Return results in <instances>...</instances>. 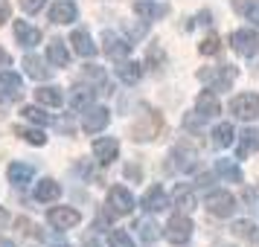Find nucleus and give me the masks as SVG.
Here are the masks:
<instances>
[{"label": "nucleus", "instance_id": "obj_29", "mask_svg": "<svg viewBox=\"0 0 259 247\" xmlns=\"http://www.w3.org/2000/svg\"><path fill=\"white\" fill-rule=\"evenodd\" d=\"M35 99L41 102V105H47V108H61V102H64V96H61L59 87H38Z\"/></svg>", "mask_w": 259, "mask_h": 247}, {"label": "nucleus", "instance_id": "obj_13", "mask_svg": "<svg viewBox=\"0 0 259 247\" xmlns=\"http://www.w3.org/2000/svg\"><path fill=\"white\" fill-rule=\"evenodd\" d=\"M166 189L160 186V183H154V186H149V192L143 195V210L146 212H163L166 210Z\"/></svg>", "mask_w": 259, "mask_h": 247}, {"label": "nucleus", "instance_id": "obj_34", "mask_svg": "<svg viewBox=\"0 0 259 247\" xmlns=\"http://www.w3.org/2000/svg\"><path fill=\"white\" fill-rule=\"evenodd\" d=\"M21 114H24V119L35 122V125H47V122H50V114H44V111H41V108H35V105L21 108Z\"/></svg>", "mask_w": 259, "mask_h": 247}, {"label": "nucleus", "instance_id": "obj_37", "mask_svg": "<svg viewBox=\"0 0 259 247\" xmlns=\"http://www.w3.org/2000/svg\"><path fill=\"white\" fill-rule=\"evenodd\" d=\"M163 50L157 47V44H152V47H149V53H146V67H152V70H157V67H160V64H163Z\"/></svg>", "mask_w": 259, "mask_h": 247}, {"label": "nucleus", "instance_id": "obj_9", "mask_svg": "<svg viewBox=\"0 0 259 247\" xmlns=\"http://www.w3.org/2000/svg\"><path fill=\"white\" fill-rule=\"evenodd\" d=\"M230 47L239 56H253L259 50V35L253 29H236L233 35H230Z\"/></svg>", "mask_w": 259, "mask_h": 247}, {"label": "nucleus", "instance_id": "obj_25", "mask_svg": "<svg viewBox=\"0 0 259 247\" xmlns=\"http://www.w3.org/2000/svg\"><path fill=\"white\" fill-rule=\"evenodd\" d=\"M134 12L143 15L146 21H157L169 12V6H157V3H149V0H134Z\"/></svg>", "mask_w": 259, "mask_h": 247}, {"label": "nucleus", "instance_id": "obj_1", "mask_svg": "<svg viewBox=\"0 0 259 247\" xmlns=\"http://www.w3.org/2000/svg\"><path fill=\"white\" fill-rule=\"evenodd\" d=\"M166 128V119L160 111H154V108H143V114L137 117V122L131 125V140L137 142H152L157 140Z\"/></svg>", "mask_w": 259, "mask_h": 247}, {"label": "nucleus", "instance_id": "obj_15", "mask_svg": "<svg viewBox=\"0 0 259 247\" xmlns=\"http://www.w3.org/2000/svg\"><path fill=\"white\" fill-rule=\"evenodd\" d=\"M259 152V131L256 128H245L239 134V149H236V160H245L247 154Z\"/></svg>", "mask_w": 259, "mask_h": 247}, {"label": "nucleus", "instance_id": "obj_38", "mask_svg": "<svg viewBox=\"0 0 259 247\" xmlns=\"http://www.w3.org/2000/svg\"><path fill=\"white\" fill-rule=\"evenodd\" d=\"M108 244L111 247H134L125 230H111V233H108Z\"/></svg>", "mask_w": 259, "mask_h": 247}, {"label": "nucleus", "instance_id": "obj_19", "mask_svg": "<svg viewBox=\"0 0 259 247\" xmlns=\"http://www.w3.org/2000/svg\"><path fill=\"white\" fill-rule=\"evenodd\" d=\"M70 44H73V53H79L82 59H91L96 53V44L91 41V35L84 29H73L70 32Z\"/></svg>", "mask_w": 259, "mask_h": 247}, {"label": "nucleus", "instance_id": "obj_12", "mask_svg": "<svg viewBox=\"0 0 259 247\" xmlns=\"http://www.w3.org/2000/svg\"><path fill=\"white\" fill-rule=\"evenodd\" d=\"M76 15H79V9H76V3H70V0H59V3L50 6V21L53 24H73Z\"/></svg>", "mask_w": 259, "mask_h": 247}, {"label": "nucleus", "instance_id": "obj_39", "mask_svg": "<svg viewBox=\"0 0 259 247\" xmlns=\"http://www.w3.org/2000/svg\"><path fill=\"white\" fill-rule=\"evenodd\" d=\"M18 3H21V9H24L26 15H35V12L44 9V3H47V0H18Z\"/></svg>", "mask_w": 259, "mask_h": 247}, {"label": "nucleus", "instance_id": "obj_22", "mask_svg": "<svg viewBox=\"0 0 259 247\" xmlns=\"http://www.w3.org/2000/svg\"><path fill=\"white\" fill-rule=\"evenodd\" d=\"M47 59L53 67H67V61H70V53H67V47H64V41L61 38H53L47 44Z\"/></svg>", "mask_w": 259, "mask_h": 247}, {"label": "nucleus", "instance_id": "obj_36", "mask_svg": "<svg viewBox=\"0 0 259 247\" xmlns=\"http://www.w3.org/2000/svg\"><path fill=\"white\" fill-rule=\"evenodd\" d=\"M219 50H222V41H219V35L212 32V35H207V38H204V41H201L198 53H201V56H215Z\"/></svg>", "mask_w": 259, "mask_h": 247}, {"label": "nucleus", "instance_id": "obj_6", "mask_svg": "<svg viewBox=\"0 0 259 247\" xmlns=\"http://www.w3.org/2000/svg\"><path fill=\"white\" fill-rule=\"evenodd\" d=\"M102 50H105L108 59L119 64V61H125V56L131 53V44H128V41H122L117 32H111V29H108V32H102Z\"/></svg>", "mask_w": 259, "mask_h": 247}, {"label": "nucleus", "instance_id": "obj_11", "mask_svg": "<svg viewBox=\"0 0 259 247\" xmlns=\"http://www.w3.org/2000/svg\"><path fill=\"white\" fill-rule=\"evenodd\" d=\"M117 154H119V140H114V137H96L94 140V157L102 166H111L117 160Z\"/></svg>", "mask_w": 259, "mask_h": 247}, {"label": "nucleus", "instance_id": "obj_4", "mask_svg": "<svg viewBox=\"0 0 259 247\" xmlns=\"http://www.w3.org/2000/svg\"><path fill=\"white\" fill-rule=\"evenodd\" d=\"M108 122H111V111L105 105H96V108H88L84 111L82 128H84V134H99V131L108 128Z\"/></svg>", "mask_w": 259, "mask_h": 247}, {"label": "nucleus", "instance_id": "obj_8", "mask_svg": "<svg viewBox=\"0 0 259 247\" xmlns=\"http://www.w3.org/2000/svg\"><path fill=\"white\" fill-rule=\"evenodd\" d=\"M47 221L56 230H73L76 224L82 221V215H79V210H73V207H53L47 212Z\"/></svg>", "mask_w": 259, "mask_h": 247}, {"label": "nucleus", "instance_id": "obj_47", "mask_svg": "<svg viewBox=\"0 0 259 247\" xmlns=\"http://www.w3.org/2000/svg\"><path fill=\"white\" fill-rule=\"evenodd\" d=\"M219 247H224V244H219Z\"/></svg>", "mask_w": 259, "mask_h": 247}, {"label": "nucleus", "instance_id": "obj_21", "mask_svg": "<svg viewBox=\"0 0 259 247\" xmlns=\"http://www.w3.org/2000/svg\"><path fill=\"white\" fill-rule=\"evenodd\" d=\"M230 233H233L236 238L247 241L250 247H259V227L253 221H236L233 227H230Z\"/></svg>", "mask_w": 259, "mask_h": 247}, {"label": "nucleus", "instance_id": "obj_14", "mask_svg": "<svg viewBox=\"0 0 259 247\" xmlns=\"http://www.w3.org/2000/svg\"><path fill=\"white\" fill-rule=\"evenodd\" d=\"M222 111V102H219V96L212 93V90H204V93H198V99H195V114L198 117H215Z\"/></svg>", "mask_w": 259, "mask_h": 247}, {"label": "nucleus", "instance_id": "obj_28", "mask_svg": "<svg viewBox=\"0 0 259 247\" xmlns=\"http://www.w3.org/2000/svg\"><path fill=\"white\" fill-rule=\"evenodd\" d=\"M233 12L245 15L250 24L259 26V0H233Z\"/></svg>", "mask_w": 259, "mask_h": 247}, {"label": "nucleus", "instance_id": "obj_18", "mask_svg": "<svg viewBox=\"0 0 259 247\" xmlns=\"http://www.w3.org/2000/svg\"><path fill=\"white\" fill-rule=\"evenodd\" d=\"M169 204H172L178 212H192V207H195V195H192V189H189L187 183H181V186H175Z\"/></svg>", "mask_w": 259, "mask_h": 247}, {"label": "nucleus", "instance_id": "obj_24", "mask_svg": "<svg viewBox=\"0 0 259 247\" xmlns=\"http://www.w3.org/2000/svg\"><path fill=\"white\" fill-rule=\"evenodd\" d=\"M9 183H15V186H26L29 180H32V175H35V169L26 163H9Z\"/></svg>", "mask_w": 259, "mask_h": 247}, {"label": "nucleus", "instance_id": "obj_5", "mask_svg": "<svg viewBox=\"0 0 259 247\" xmlns=\"http://www.w3.org/2000/svg\"><path fill=\"white\" fill-rule=\"evenodd\" d=\"M207 210H210V215H215V218H230L236 212V198L230 192H210Z\"/></svg>", "mask_w": 259, "mask_h": 247}, {"label": "nucleus", "instance_id": "obj_23", "mask_svg": "<svg viewBox=\"0 0 259 247\" xmlns=\"http://www.w3.org/2000/svg\"><path fill=\"white\" fill-rule=\"evenodd\" d=\"M117 76H119V82L137 84V82H140V76H143V64H140V61H119Z\"/></svg>", "mask_w": 259, "mask_h": 247}, {"label": "nucleus", "instance_id": "obj_16", "mask_svg": "<svg viewBox=\"0 0 259 247\" xmlns=\"http://www.w3.org/2000/svg\"><path fill=\"white\" fill-rule=\"evenodd\" d=\"M172 160H178V169H181V172H192L195 163H198V152L189 149L187 142H178L175 152H172Z\"/></svg>", "mask_w": 259, "mask_h": 247}, {"label": "nucleus", "instance_id": "obj_27", "mask_svg": "<svg viewBox=\"0 0 259 247\" xmlns=\"http://www.w3.org/2000/svg\"><path fill=\"white\" fill-rule=\"evenodd\" d=\"M24 70L29 79H38V82H44L50 76V67H44V61L38 59V56H26L24 59Z\"/></svg>", "mask_w": 259, "mask_h": 247}, {"label": "nucleus", "instance_id": "obj_35", "mask_svg": "<svg viewBox=\"0 0 259 247\" xmlns=\"http://www.w3.org/2000/svg\"><path fill=\"white\" fill-rule=\"evenodd\" d=\"M91 102H94V90H88V87H76V90H73V102L70 105L76 108V111L88 108Z\"/></svg>", "mask_w": 259, "mask_h": 247}, {"label": "nucleus", "instance_id": "obj_41", "mask_svg": "<svg viewBox=\"0 0 259 247\" xmlns=\"http://www.w3.org/2000/svg\"><path fill=\"white\" fill-rule=\"evenodd\" d=\"M9 15H12V6H9V0H0V24H3V21H9Z\"/></svg>", "mask_w": 259, "mask_h": 247}, {"label": "nucleus", "instance_id": "obj_46", "mask_svg": "<svg viewBox=\"0 0 259 247\" xmlns=\"http://www.w3.org/2000/svg\"><path fill=\"white\" fill-rule=\"evenodd\" d=\"M56 247H67V244H56Z\"/></svg>", "mask_w": 259, "mask_h": 247}, {"label": "nucleus", "instance_id": "obj_45", "mask_svg": "<svg viewBox=\"0 0 259 247\" xmlns=\"http://www.w3.org/2000/svg\"><path fill=\"white\" fill-rule=\"evenodd\" d=\"M0 247H15V241H9V238H0Z\"/></svg>", "mask_w": 259, "mask_h": 247}, {"label": "nucleus", "instance_id": "obj_44", "mask_svg": "<svg viewBox=\"0 0 259 247\" xmlns=\"http://www.w3.org/2000/svg\"><path fill=\"white\" fill-rule=\"evenodd\" d=\"M3 221H9V212H6V207H3V204H0V224Z\"/></svg>", "mask_w": 259, "mask_h": 247}, {"label": "nucleus", "instance_id": "obj_20", "mask_svg": "<svg viewBox=\"0 0 259 247\" xmlns=\"http://www.w3.org/2000/svg\"><path fill=\"white\" fill-rule=\"evenodd\" d=\"M61 198V186L56 183V180H50V177H44V180H38L35 183V201H41V204H53V201Z\"/></svg>", "mask_w": 259, "mask_h": 247}, {"label": "nucleus", "instance_id": "obj_31", "mask_svg": "<svg viewBox=\"0 0 259 247\" xmlns=\"http://www.w3.org/2000/svg\"><path fill=\"white\" fill-rule=\"evenodd\" d=\"M0 87L9 96H18L21 93V76L12 73V70H0Z\"/></svg>", "mask_w": 259, "mask_h": 247}, {"label": "nucleus", "instance_id": "obj_43", "mask_svg": "<svg viewBox=\"0 0 259 247\" xmlns=\"http://www.w3.org/2000/svg\"><path fill=\"white\" fill-rule=\"evenodd\" d=\"M6 64H12V56H9L6 50L0 47V67H6Z\"/></svg>", "mask_w": 259, "mask_h": 247}, {"label": "nucleus", "instance_id": "obj_40", "mask_svg": "<svg viewBox=\"0 0 259 247\" xmlns=\"http://www.w3.org/2000/svg\"><path fill=\"white\" fill-rule=\"evenodd\" d=\"M15 224H18V230H21L24 235H35V238H38V233H35V224H32V221H26V218H18Z\"/></svg>", "mask_w": 259, "mask_h": 247}, {"label": "nucleus", "instance_id": "obj_2", "mask_svg": "<svg viewBox=\"0 0 259 247\" xmlns=\"http://www.w3.org/2000/svg\"><path fill=\"white\" fill-rule=\"evenodd\" d=\"M192 221H189V215H184V212H178V215H172L169 221H166V238L172 241V244H187L189 238H192Z\"/></svg>", "mask_w": 259, "mask_h": 247}, {"label": "nucleus", "instance_id": "obj_10", "mask_svg": "<svg viewBox=\"0 0 259 247\" xmlns=\"http://www.w3.org/2000/svg\"><path fill=\"white\" fill-rule=\"evenodd\" d=\"M108 207H111L114 215H128L134 210V198L125 186H111L108 189Z\"/></svg>", "mask_w": 259, "mask_h": 247}, {"label": "nucleus", "instance_id": "obj_32", "mask_svg": "<svg viewBox=\"0 0 259 247\" xmlns=\"http://www.w3.org/2000/svg\"><path fill=\"white\" fill-rule=\"evenodd\" d=\"M137 233H140L143 241H157L160 238V227L152 218H146V221H137Z\"/></svg>", "mask_w": 259, "mask_h": 247}, {"label": "nucleus", "instance_id": "obj_26", "mask_svg": "<svg viewBox=\"0 0 259 247\" xmlns=\"http://www.w3.org/2000/svg\"><path fill=\"white\" fill-rule=\"evenodd\" d=\"M215 175H222L224 180H230V183H242V180H245L242 169H239L233 160H215Z\"/></svg>", "mask_w": 259, "mask_h": 247}, {"label": "nucleus", "instance_id": "obj_30", "mask_svg": "<svg viewBox=\"0 0 259 247\" xmlns=\"http://www.w3.org/2000/svg\"><path fill=\"white\" fill-rule=\"evenodd\" d=\"M233 137L236 131L230 122H222V125H215V131H212V142L219 145V149H227V145H233Z\"/></svg>", "mask_w": 259, "mask_h": 247}, {"label": "nucleus", "instance_id": "obj_42", "mask_svg": "<svg viewBox=\"0 0 259 247\" xmlns=\"http://www.w3.org/2000/svg\"><path fill=\"white\" fill-rule=\"evenodd\" d=\"M125 175H128L131 180H140V169H137L134 163H128V166H125Z\"/></svg>", "mask_w": 259, "mask_h": 247}, {"label": "nucleus", "instance_id": "obj_17", "mask_svg": "<svg viewBox=\"0 0 259 247\" xmlns=\"http://www.w3.org/2000/svg\"><path fill=\"white\" fill-rule=\"evenodd\" d=\"M15 38L26 50H32L35 44H41V32H38L35 26H29L26 21H15Z\"/></svg>", "mask_w": 259, "mask_h": 247}, {"label": "nucleus", "instance_id": "obj_7", "mask_svg": "<svg viewBox=\"0 0 259 247\" xmlns=\"http://www.w3.org/2000/svg\"><path fill=\"white\" fill-rule=\"evenodd\" d=\"M230 111L239 119H256L259 117V93H239L230 102Z\"/></svg>", "mask_w": 259, "mask_h": 247}, {"label": "nucleus", "instance_id": "obj_3", "mask_svg": "<svg viewBox=\"0 0 259 247\" xmlns=\"http://www.w3.org/2000/svg\"><path fill=\"white\" fill-rule=\"evenodd\" d=\"M201 82H212V90H230L236 82V67L224 64V67H215V70H201L198 73Z\"/></svg>", "mask_w": 259, "mask_h": 247}, {"label": "nucleus", "instance_id": "obj_33", "mask_svg": "<svg viewBox=\"0 0 259 247\" xmlns=\"http://www.w3.org/2000/svg\"><path fill=\"white\" fill-rule=\"evenodd\" d=\"M12 131L18 134V137H24V140L29 142V145H44V142H47L44 131H38V128H21V125H15Z\"/></svg>", "mask_w": 259, "mask_h": 247}]
</instances>
